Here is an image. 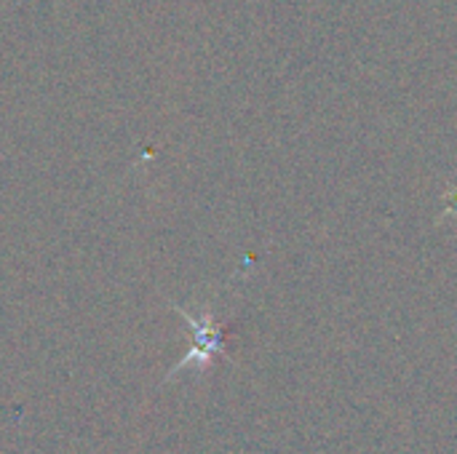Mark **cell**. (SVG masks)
<instances>
[{"mask_svg":"<svg viewBox=\"0 0 457 454\" xmlns=\"http://www.w3.org/2000/svg\"><path fill=\"white\" fill-rule=\"evenodd\" d=\"M185 318H187V324H190V329L195 332V348H193V353L177 367V369H187V364L190 361H198V364H206L214 353H222V343H225V334H222V329H217L214 326V321H212V316H204L201 321L198 318H193L187 310H179Z\"/></svg>","mask_w":457,"mask_h":454,"instance_id":"1","label":"cell"}]
</instances>
